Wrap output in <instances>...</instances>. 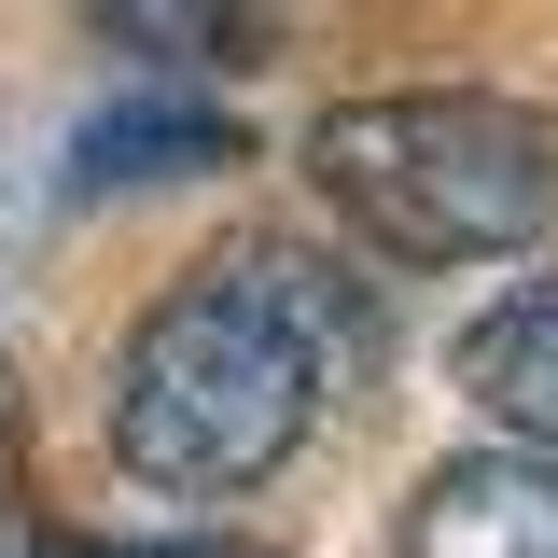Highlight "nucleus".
I'll return each mask as SVG.
<instances>
[{
	"label": "nucleus",
	"mask_w": 558,
	"mask_h": 558,
	"mask_svg": "<svg viewBox=\"0 0 558 558\" xmlns=\"http://www.w3.org/2000/svg\"><path fill=\"white\" fill-rule=\"evenodd\" d=\"M363 377H377V293L307 238H223L112 349V461L154 502H238Z\"/></svg>",
	"instance_id": "obj_1"
},
{
	"label": "nucleus",
	"mask_w": 558,
	"mask_h": 558,
	"mask_svg": "<svg viewBox=\"0 0 558 558\" xmlns=\"http://www.w3.org/2000/svg\"><path fill=\"white\" fill-rule=\"evenodd\" d=\"M307 182L391 266H488V252L558 238V126L531 98H475V84L336 98L307 126Z\"/></svg>",
	"instance_id": "obj_2"
},
{
	"label": "nucleus",
	"mask_w": 558,
	"mask_h": 558,
	"mask_svg": "<svg viewBox=\"0 0 558 558\" xmlns=\"http://www.w3.org/2000/svg\"><path fill=\"white\" fill-rule=\"evenodd\" d=\"M447 377H461V405H475L502 447L558 461V279L488 293L475 322H461V349H447Z\"/></svg>",
	"instance_id": "obj_3"
},
{
	"label": "nucleus",
	"mask_w": 558,
	"mask_h": 558,
	"mask_svg": "<svg viewBox=\"0 0 558 558\" xmlns=\"http://www.w3.org/2000/svg\"><path fill=\"white\" fill-rule=\"evenodd\" d=\"M405 558H558V461L475 447L405 502Z\"/></svg>",
	"instance_id": "obj_4"
},
{
	"label": "nucleus",
	"mask_w": 558,
	"mask_h": 558,
	"mask_svg": "<svg viewBox=\"0 0 558 558\" xmlns=\"http://www.w3.org/2000/svg\"><path fill=\"white\" fill-rule=\"evenodd\" d=\"M196 168H238V126L182 112V98H126L70 140V182H196Z\"/></svg>",
	"instance_id": "obj_5"
},
{
	"label": "nucleus",
	"mask_w": 558,
	"mask_h": 558,
	"mask_svg": "<svg viewBox=\"0 0 558 558\" xmlns=\"http://www.w3.org/2000/svg\"><path fill=\"white\" fill-rule=\"evenodd\" d=\"M98 57H140V70H238L252 57V0H84Z\"/></svg>",
	"instance_id": "obj_6"
},
{
	"label": "nucleus",
	"mask_w": 558,
	"mask_h": 558,
	"mask_svg": "<svg viewBox=\"0 0 558 558\" xmlns=\"http://www.w3.org/2000/svg\"><path fill=\"white\" fill-rule=\"evenodd\" d=\"M14 475H28V405H14V377H0V502H14Z\"/></svg>",
	"instance_id": "obj_7"
}]
</instances>
